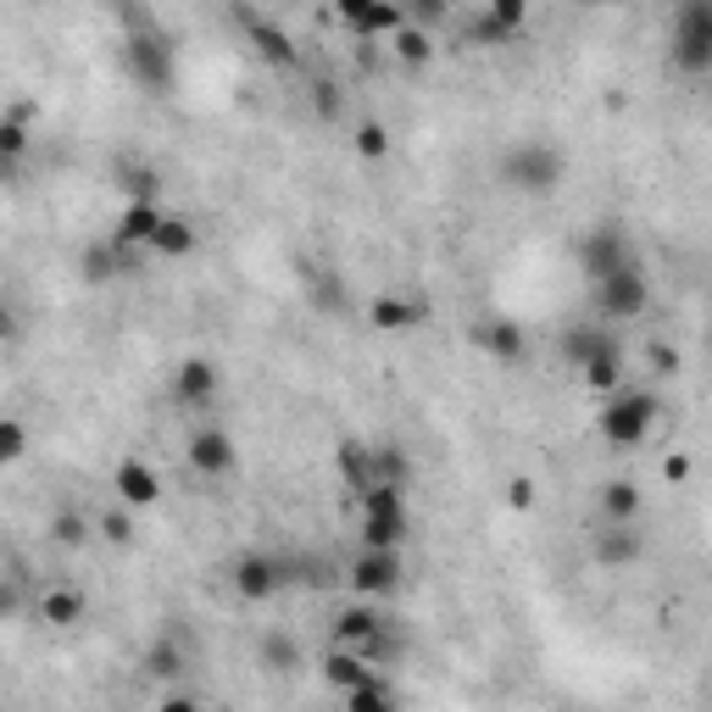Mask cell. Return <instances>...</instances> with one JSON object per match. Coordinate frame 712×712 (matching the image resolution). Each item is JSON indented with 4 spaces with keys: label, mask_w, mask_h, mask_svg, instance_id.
<instances>
[{
    "label": "cell",
    "mask_w": 712,
    "mask_h": 712,
    "mask_svg": "<svg viewBox=\"0 0 712 712\" xmlns=\"http://www.w3.org/2000/svg\"><path fill=\"white\" fill-rule=\"evenodd\" d=\"M668 57L679 73H712V0H679Z\"/></svg>",
    "instance_id": "cell-1"
},
{
    "label": "cell",
    "mask_w": 712,
    "mask_h": 712,
    "mask_svg": "<svg viewBox=\"0 0 712 712\" xmlns=\"http://www.w3.org/2000/svg\"><path fill=\"white\" fill-rule=\"evenodd\" d=\"M363 512V546H396L407 540L413 518H407V485H368L363 496H350Z\"/></svg>",
    "instance_id": "cell-2"
},
{
    "label": "cell",
    "mask_w": 712,
    "mask_h": 712,
    "mask_svg": "<svg viewBox=\"0 0 712 712\" xmlns=\"http://www.w3.org/2000/svg\"><path fill=\"white\" fill-rule=\"evenodd\" d=\"M651 424H657V396H651V390H623V385H618V390L607 396V407H601V440H607L612 451L645 446Z\"/></svg>",
    "instance_id": "cell-3"
},
{
    "label": "cell",
    "mask_w": 712,
    "mask_h": 712,
    "mask_svg": "<svg viewBox=\"0 0 712 712\" xmlns=\"http://www.w3.org/2000/svg\"><path fill=\"white\" fill-rule=\"evenodd\" d=\"M501 184L518 195H551L562 184V151L546 140H523L501 156Z\"/></svg>",
    "instance_id": "cell-4"
},
{
    "label": "cell",
    "mask_w": 712,
    "mask_h": 712,
    "mask_svg": "<svg viewBox=\"0 0 712 712\" xmlns=\"http://www.w3.org/2000/svg\"><path fill=\"white\" fill-rule=\"evenodd\" d=\"M123 68L134 73L140 90L162 95V90L173 84V45H167L156 29H134V34L123 40Z\"/></svg>",
    "instance_id": "cell-5"
},
{
    "label": "cell",
    "mask_w": 712,
    "mask_h": 712,
    "mask_svg": "<svg viewBox=\"0 0 712 712\" xmlns=\"http://www.w3.org/2000/svg\"><path fill=\"white\" fill-rule=\"evenodd\" d=\"M651 306V284H645V273L629 262V267H618V273H607V278H596V312L607 317V323H629V317H640Z\"/></svg>",
    "instance_id": "cell-6"
},
{
    "label": "cell",
    "mask_w": 712,
    "mask_h": 712,
    "mask_svg": "<svg viewBox=\"0 0 712 712\" xmlns=\"http://www.w3.org/2000/svg\"><path fill=\"white\" fill-rule=\"evenodd\" d=\"M401 579H407V568H401V551L396 546H363V557L345 568V584L356 596H368V601L401 590Z\"/></svg>",
    "instance_id": "cell-7"
},
{
    "label": "cell",
    "mask_w": 712,
    "mask_h": 712,
    "mask_svg": "<svg viewBox=\"0 0 712 712\" xmlns=\"http://www.w3.org/2000/svg\"><path fill=\"white\" fill-rule=\"evenodd\" d=\"M634 256H629V234L618 228V223H596L584 240H579V273L596 284V278H607V273H618V267H629Z\"/></svg>",
    "instance_id": "cell-8"
},
{
    "label": "cell",
    "mask_w": 712,
    "mask_h": 712,
    "mask_svg": "<svg viewBox=\"0 0 712 712\" xmlns=\"http://www.w3.org/2000/svg\"><path fill=\"white\" fill-rule=\"evenodd\" d=\"M289 573H295V562H289V557L251 551V557H240V562H234V590H240L245 601H273V596L289 584Z\"/></svg>",
    "instance_id": "cell-9"
},
{
    "label": "cell",
    "mask_w": 712,
    "mask_h": 712,
    "mask_svg": "<svg viewBox=\"0 0 712 712\" xmlns=\"http://www.w3.org/2000/svg\"><path fill=\"white\" fill-rule=\"evenodd\" d=\"M240 23H245V34H251V45H256V57H262V62H273V68H295V62H301L295 40H289L278 23L256 18L251 7H240Z\"/></svg>",
    "instance_id": "cell-10"
},
{
    "label": "cell",
    "mask_w": 712,
    "mask_h": 712,
    "mask_svg": "<svg viewBox=\"0 0 712 712\" xmlns=\"http://www.w3.org/2000/svg\"><path fill=\"white\" fill-rule=\"evenodd\" d=\"M424 317H429V301H418V295H374L368 301V323L385 328V334H407Z\"/></svg>",
    "instance_id": "cell-11"
},
{
    "label": "cell",
    "mask_w": 712,
    "mask_h": 712,
    "mask_svg": "<svg viewBox=\"0 0 712 712\" xmlns=\"http://www.w3.org/2000/svg\"><path fill=\"white\" fill-rule=\"evenodd\" d=\"M162 206L156 201H129L123 206V217H118V228H112V240L118 245H129V251H151V240H156V228H162Z\"/></svg>",
    "instance_id": "cell-12"
},
{
    "label": "cell",
    "mask_w": 712,
    "mask_h": 712,
    "mask_svg": "<svg viewBox=\"0 0 712 712\" xmlns=\"http://www.w3.org/2000/svg\"><path fill=\"white\" fill-rule=\"evenodd\" d=\"M217 368L206 363V356H184L179 363V374H173V396H179V407H206L212 396H217Z\"/></svg>",
    "instance_id": "cell-13"
},
{
    "label": "cell",
    "mask_w": 712,
    "mask_h": 712,
    "mask_svg": "<svg viewBox=\"0 0 712 712\" xmlns=\"http://www.w3.org/2000/svg\"><path fill=\"white\" fill-rule=\"evenodd\" d=\"M190 468H195V474H206V479L234 474V440H228L223 429H201V435L190 440Z\"/></svg>",
    "instance_id": "cell-14"
},
{
    "label": "cell",
    "mask_w": 712,
    "mask_h": 712,
    "mask_svg": "<svg viewBox=\"0 0 712 712\" xmlns=\"http://www.w3.org/2000/svg\"><path fill=\"white\" fill-rule=\"evenodd\" d=\"M601 350H618V334H612V328H601V323H573V328H562V356H568L573 368L596 363Z\"/></svg>",
    "instance_id": "cell-15"
},
{
    "label": "cell",
    "mask_w": 712,
    "mask_h": 712,
    "mask_svg": "<svg viewBox=\"0 0 712 712\" xmlns=\"http://www.w3.org/2000/svg\"><path fill=\"white\" fill-rule=\"evenodd\" d=\"M112 490H118V501L123 507H151L156 496H162V479H156V468L151 462H118V479H112Z\"/></svg>",
    "instance_id": "cell-16"
},
{
    "label": "cell",
    "mask_w": 712,
    "mask_h": 712,
    "mask_svg": "<svg viewBox=\"0 0 712 712\" xmlns=\"http://www.w3.org/2000/svg\"><path fill=\"white\" fill-rule=\"evenodd\" d=\"M323 679H328L339 695H350L356 684H368V679H374V662H368L363 651H350V645H334V651L323 657Z\"/></svg>",
    "instance_id": "cell-17"
},
{
    "label": "cell",
    "mask_w": 712,
    "mask_h": 712,
    "mask_svg": "<svg viewBox=\"0 0 712 712\" xmlns=\"http://www.w3.org/2000/svg\"><path fill=\"white\" fill-rule=\"evenodd\" d=\"M334 462H339V479H345L350 496H363L368 485H379V474H374V446H363V440H339Z\"/></svg>",
    "instance_id": "cell-18"
},
{
    "label": "cell",
    "mask_w": 712,
    "mask_h": 712,
    "mask_svg": "<svg viewBox=\"0 0 712 712\" xmlns=\"http://www.w3.org/2000/svg\"><path fill=\"white\" fill-rule=\"evenodd\" d=\"M479 345L496 356V363H523V350H529V339H523V328L512 323V317H490V323H479Z\"/></svg>",
    "instance_id": "cell-19"
},
{
    "label": "cell",
    "mask_w": 712,
    "mask_h": 712,
    "mask_svg": "<svg viewBox=\"0 0 712 712\" xmlns=\"http://www.w3.org/2000/svg\"><path fill=\"white\" fill-rule=\"evenodd\" d=\"M379 629H385V618L368 607V596L356 601V607H345V612H334V645H350L356 651L363 640H374Z\"/></svg>",
    "instance_id": "cell-20"
},
{
    "label": "cell",
    "mask_w": 712,
    "mask_h": 712,
    "mask_svg": "<svg viewBox=\"0 0 712 712\" xmlns=\"http://www.w3.org/2000/svg\"><path fill=\"white\" fill-rule=\"evenodd\" d=\"M407 23H413V18H407L401 0H374V12H368L363 23H356L350 34H356V40H396Z\"/></svg>",
    "instance_id": "cell-21"
},
{
    "label": "cell",
    "mask_w": 712,
    "mask_h": 712,
    "mask_svg": "<svg viewBox=\"0 0 712 712\" xmlns=\"http://www.w3.org/2000/svg\"><path fill=\"white\" fill-rule=\"evenodd\" d=\"M596 562H607V568L640 562V535H634V523H607V535L596 540Z\"/></svg>",
    "instance_id": "cell-22"
},
{
    "label": "cell",
    "mask_w": 712,
    "mask_h": 712,
    "mask_svg": "<svg viewBox=\"0 0 712 712\" xmlns=\"http://www.w3.org/2000/svg\"><path fill=\"white\" fill-rule=\"evenodd\" d=\"M151 251H156V256H167V262L190 256V251H195V223H190V217H179V212H167V217H162V228H156V240H151Z\"/></svg>",
    "instance_id": "cell-23"
},
{
    "label": "cell",
    "mask_w": 712,
    "mask_h": 712,
    "mask_svg": "<svg viewBox=\"0 0 712 712\" xmlns=\"http://www.w3.org/2000/svg\"><path fill=\"white\" fill-rule=\"evenodd\" d=\"M84 612H90V601L79 590H45V601H40V618L51 629H73V623H84Z\"/></svg>",
    "instance_id": "cell-24"
},
{
    "label": "cell",
    "mask_w": 712,
    "mask_h": 712,
    "mask_svg": "<svg viewBox=\"0 0 712 712\" xmlns=\"http://www.w3.org/2000/svg\"><path fill=\"white\" fill-rule=\"evenodd\" d=\"M601 512H607V523H634L640 518V485H629V479L601 485Z\"/></svg>",
    "instance_id": "cell-25"
},
{
    "label": "cell",
    "mask_w": 712,
    "mask_h": 712,
    "mask_svg": "<svg viewBox=\"0 0 712 712\" xmlns=\"http://www.w3.org/2000/svg\"><path fill=\"white\" fill-rule=\"evenodd\" d=\"M579 374H584V385H590L596 396H612V390L623 385V345H618V350H601L596 363H584Z\"/></svg>",
    "instance_id": "cell-26"
},
{
    "label": "cell",
    "mask_w": 712,
    "mask_h": 712,
    "mask_svg": "<svg viewBox=\"0 0 712 712\" xmlns=\"http://www.w3.org/2000/svg\"><path fill=\"white\" fill-rule=\"evenodd\" d=\"M390 51L401 57V62H413V68H424L429 57H435V40H429V29L424 23H407L396 40H390Z\"/></svg>",
    "instance_id": "cell-27"
},
{
    "label": "cell",
    "mask_w": 712,
    "mask_h": 712,
    "mask_svg": "<svg viewBox=\"0 0 712 712\" xmlns=\"http://www.w3.org/2000/svg\"><path fill=\"white\" fill-rule=\"evenodd\" d=\"M345 706H350V712H385V706H396V690L374 673L368 684H356V690L345 695Z\"/></svg>",
    "instance_id": "cell-28"
},
{
    "label": "cell",
    "mask_w": 712,
    "mask_h": 712,
    "mask_svg": "<svg viewBox=\"0 0 712 712\" xmlns=\"http://www.w3.org/2000/svg\"><path fill=\"white\" fill-rule=\"evenodd\" d=\"M145 673H156V679L184 673V645H179V640H156V645L145 651Z\"/></svg>",
    "instance_id": "cell-29"
},
{
    "label": "cell",
    "mask_w": 712,
    "mask_h": 712,
    "mask_svg": "<svg viewBox=\"0 0 712 712\" xmlns=\"http://www.w3.org/2000/svg\"><path fill=\"white\" fill-rule=\"evenodd\" d=\"M312 306L328 312V317H339L345 312V284L334 273H312Z\"/></svg>",
    "instance_id": "cell-30"
},
{
    "label": "cell",
    "mask_w": 712,
    "mask_h": 712,
    "mask_svg": "<svg viewBox=\"0 0 712 712\" xmlns=\"http://www.w3.org/2000/svg\"><path fill=\"white\" fill-rule=\"evenodd\" d=\"M374 474H379V485H407L413 479V462L396 446H374Z\"/></svg>",
    "instance_id": "cell-31"
},
{
    "label": "cell",
    "mask_w": 712,
    "mask_h": 712,
    "mask_svg": "<svg viewBox=\"0 0 712 712\" xmlns=\"http://www.w3.org/2000/svg\"><path fill=\"white\" fill-rule=\"evenodd\" d=\"M51 540L68 546V551H79V546L90 540V518H84V512H57V518H51Z\"/></svg>",
    "instance_id": "cell-32"
},
{
    "label": "cell",
    "mask_w": 712,
    "mask_h": 712,
    "mask_svg": "<svg viewBox=\"0 0 712 712\" xmlns=\"http://www.w3.org/2000/svg\"><path fill=\"white\" fill-rule=\"evenodd\" d=\"M350 145H356V156H363V162H379L390 151V134H385V123H356Z\"/></svg>",
    "instance_id": "cell-33"
},
{
    "label": "cell",
    "mask_w": 712,
    "mask_h": 712,
    "mask_svg": "<svg viewBox=\"0 0 712 712\" xmlns=\"http://www.w3.org/2000/svg\"><path fill=\"white\" fill-rule=\"evenodd\" d=\"M262 662H267V668H278V673H289V668L301 662V651H295V640H289V634H262Z\"/></svg>",
    "instance_id": "cell-34"
},
{
    "label": "cell",
    "mask_w": 712,
    "mask_h": 712,
    "mask_svg": "<svg viewBox=\"0 0 712 712\" xmlns=\"http://www.w3.org/2000/svg\"><path fill=\"white\" fill-rule=\"evenodd\" d=\"M29 151V118H7V123H0V156H7V162H18Z\"/></svg>",
    "instance_id": "cell-35"
},
{
    "label": "cell",
    "mask_w": 712,
    "mask_h": 712,
    "mask_svg": "<svg viewBox=\"0 0 712 712\" xmlns=\"http://www.w3.org/2000/svg\"><path fill=\"white\" fill-rule=\"evenodd\" d=\"M356 651H363V657H368L374 668H379V662H396V657H401V640H396V629H390V618H385V629H379L374 640H363V645H356Z\"/></svg>",
    "instance_id": "cell-36"
},
{
    "label": "cell",
    "mask_w": 712,
    "mask_h": 712,
    "mask_svg": "<svg viewBox=\"0 0 712 712\" xmlns=\"http://www.w3.org/2000/svg\"><path fill=\"white\" fill-rule=\"evenodd\" d=\"M512 40H518V34H512L496 12H485V18L474 23V45H490V51H496V45H512Z\"/></svg>",
    "instance_id": "cell-37"
},
{
    "label": "cell",
    "mask_w": 712,
    "mask_h": 712,
    "mask_svg": "<svg viewBox=\"0 0 712 712\" xmlns=\"http://www.w3.org/2000/svg\"><path fill=\"white\" fill-rule=\"evenodd\" d=\"M23 451H29V429L18 418H7V424H0V462H18Z\"/></svg>",
    "instance_id": "cell-38"
},
{
    "label": "cell",
    "mask_w": 712,
    "mask_h": 712,
    "mask_svg": "<svg viewBox=\"0 0 712 712\" xmlns=\"http://www.w3.org/2000/svg\"><path fill=\"white\" fill-rule=\"evenodd\" d=\"M401 7H407V18H413V23L435 29V23H446V12H451V0H401Z\"/></svg>",
    "instance_id": "cell-39"
},
{
    "label": "cell",
    "mask_w": 712,
    "mask_h": 712,
    "mask_svg": "<svg viewBox=\"0 0 712 712\" xmlns=\"http://www.w3.org/2000/svg\"><path fill=\"white\" fill-rule=\"evenodd\" d=\"M312 112H317L323 123H334V118H339V84L317 79V84H312Z\"/></svg>",
    "instance_id": "cell-40"
},
{
    "label": "cell",
    "mask_w": 712,
    "mask_h": 712,
    "mask_svg": "<svg viewBox=\"0 0 712 712\" xmlns=\"http://www.w3.org/2000/svg\"><path fill=\"white\" fill-rule=\"evenodd\" d=\"M101 535H106L112 546H134V518L118 507V512H106V518H101Z\"/></svg>",
    "instance_id": "cell-41"
},
{
    "label": "cell",
    "mask_w": 712,
    "mask_h": 712,
    "mask_svg": "<svg viewBox=\"0 0 712 712\" xmlns=\"http://www.w3.org/2000/svg\"><path fill=\"white\" fill-rule=\"evenodd\" d=\"M490 12H496L512 34H523V23H529V0H490Z\"/></svg>",
    "instance_id": "cell-42"
},
{
    "label": "cell",
    "mask_w": 712,
    "mask_h": 712,
    "mask_svg": "<svg viewBox=\"0 0 712 712\" xmlns=\"http://www.w3.org/2000/svg\"><path fill=\"white\" fill-rule=\"evenodd\" d=\"M645 363H651V374H679V350L668 339H651L645 345Z\"/></svg>",
    "instance_id": "cell-43"
},
{
    "label": "cell",
    "mask_w": 712,
    "mask_h": 712,
    "mask_svg": "<svg viewBox=\"0 0 712 712\" xmlns=\"http://www.w3.org/2000/svg\"><path fill=\"white\" fill-rule=\"evenodd\" d=\"M123 190H129V201H151V195H156V173H145V167H134V173L123 179Z\"/></svg>",
    "instance_id": "cell-44"
},
{
    "label": "cell",
    "mask_w": 712,
    "mask_h": 712,
    "mask_svg": "<svg viewBox=\"0 0 712 712\" xmlns=\"http://www.w3.org/2000/svg\"><path fill=\"white\" fill-rule=\"evenodd\" d=\"M334 12H339V23H345V29H356V23H363V18L374 12V0H334Z\"/></svg>",
    "instance_id": "cell-45"
},
{
    "label": "cell",
    "mask_w": 712,
    "mask_h": 712,
    "mask_svg": "<svg viewBox=\"0 0 712 712\" xmlns=\"http://www.w3.org/2000/svg\"><path fill=\"white\" fill-rule=\"evenodd\" d=\"M662 479H668V485H684V479H690V457H684V451H668V457H662Z\"/></svg>",
    "instance_id": "cell-46"
},
{
    "label": "cell",
    "mask_w": 712,
    "mask_h": 712,
    "mask_svg": "<svg viewBox=\"0 0 712 712\" xmlns=\"http://www.w3.org/2000/svg\"><path fill=\"white\" fill-rule=\"evenodd\" d=\"M507 501H512L518 512H529V507H535V485H529V479H512V485H507Z\"/></svg>",
    "instance_id": "cell-47"
},
{
    "label": "cell",
    "mask_w": 712,
    "mask_h": 712,
    "mask_svg": "<svg viewBox=\"0 0 712 712\" xmlns=\"http://www.w3.org/2000/svg\"><path fill=\"white\" fill-rule=\"evenodd\" d=\"M584 7H612V0H584Z\"/></svg>",
    "instance_id": "cell-48"
}]
</instances>
